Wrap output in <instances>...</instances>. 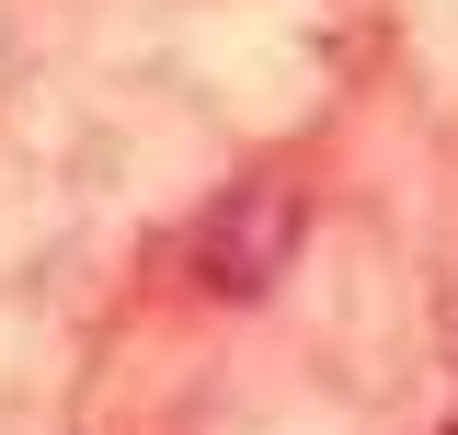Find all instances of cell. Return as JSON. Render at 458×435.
Here are the masks:
<instances>
[{
  "instance_id": "obj_1",
  "label": "cell",
  "mask_w": 458,
  "mask_h": 435,
  "mask_svg": "<svg viewBox=\"0 0 458 435\" xmlns=\"http://www.w3.org/2000/svg\"><path fill=\"white\" fill-rule=\"evenodd\" d=\"M286 241H298V195H286V183H241V195H218L207 241H195V275H207L218 298H252V286H276Z\"/></svg>"
}]
</instances>
